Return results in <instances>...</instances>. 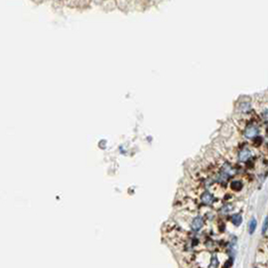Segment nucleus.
Here are the masks:
<instances>
[{"instance_id":"1","label":"nucleus","mask_w":268,"mask_h":268,"mask_svg":"<svg viewBox=\"0 0 268 268\" xmlns=\"http://www.w3.org/2000/svg\"><path fill=\"white\" fill-rule=\"evenodd\" d=\"M259 133V129L257 126L255 125H249L246 127L245 131H244V135H245L246 138L248 139H253L258 135Z\"/></svg>"},{"instance_id":"2","label":"nucleus","mask_w":268,"mask_h":268,"mask_svg":"<svg viewBox=\"0 0 268 268\" xmlns=\"http://www.w3.org/2000/svg\"><path fill=\"white\" fill-rule=\"evenodd\" d=\"M203 226H204V220H203V218H201V217L194 218V220L191 223L192 229L195 230V231H200L203 228Z\"/></svg>"},{"instance_id":"3","label":"nucleus","mask_w":268,"mask_h":268,"mask_svg":"<svg viewBox=\"0 0 268 268\" xmlns=\"http://www.w3.org/2000/svg\"><path fill=\"white\" fill-rule=\"evenodd\" d=\"M252 154H253V153H252V151H251L250 149L244 148V149H242V150L239 152V155H238V157H239L240 161H247L249 158L252 156Z\"/></svg>"},{"instance_id":"4","label":"nucleus","mask_w":268,"mask_h":268,"mask_svg":"<svg viewBox=\"0 0 268 268\" xmlns=\"http://www.w3.org/2000/svg\"><path fill=\"white\" fill-rule=\"evenodd\" d=\"M213 201H214V198H213V195L209 192H205L204 194L202 195V202L206 205H212Z\"/></svg>"},{"instance_id":"5","label":"nucleus","mask_w":268,"mask_h":268,"mask_svg":"<svg viewBox=\"0 0 268 268\" xmlns=\"http://www.w3.org/2000/svg\"><path fill=\"white\" fill-rule=\"evenodd\" d=\"M230 187H231L233 191L235 192H239L242 189V187H243V183H242L241 181H233L231 183V185H230Z\"/></svg>"},{"instance_id":"6","label":"nucleus","mask_w":268,"mask_h":268,"mask_svg":"<svg viewBox=\"0 0 268 268\" xmlns=\"http://www.w3.org/2000/svg\"><path fill=\"white\" fill-rule=\"evenodd\" d=\"M256 227H257L256 219L252 218L250 221V223H249V226H248V231H249V234H250V235H252V234L254 233L255 230H256Z\"/></svg>"},{"instance_id":"7","label":"nucleus","mask_w":268,"mask_h":268,"mask_svg":"<svg viewBox=\"0 0 268 268\" xmlns=\"http://www.w3.org/2000/svg\"><path fill=\"white\" fill-rule=\"evenodd\" d=\"M232 222H233V224L235 226H239L240 224H241V222H242V217L240 216L239 214L234 215L233 218H232Z\"/></svg>"},{"instance_id":"8","label":"nucleus","mask_w":268,"mask_h":268,"mask_svg":"<svg viewBox=\"0 0 268 268\" xmlns=\"http://www.w3.org/2000/svg\"><path fill=\"white\" fill-rule=\"evenodd\" d=\"M218 264H219V261L218 259H217V257H213L212 261H211V265H210V268H217L218 267Z\"/></svg>"},{"instance_id":"9","label":"nucleus","mask_w":268,"mask_h":268,"mask_svg":"<svg viewBox=\"0 0 268 268\" xmlns=\"http://www.w3.org/2000/svg\"><path fill=\"white\" fill-rule=\"evenodd\" d=\"M268 230V217H266L264 220V223H263V226H262V234H265L266 233V231Z\"/></svg>"},{"instance_id":"10","label":"nucleus","mask_w":268,"mask_h":268,"mask_svg":"<svg viewBox=\"0 0 268 268\" xmlns=\"http://www.w3.org/2000/svg\"><path fill=\"white\" fill-rule=\"evenodd\" d=\"M253 142H254L255 146H259V145L261 144V142H262V138H261V137L256 136L255 138H253Z\"/></svg>"}]
</instances>
